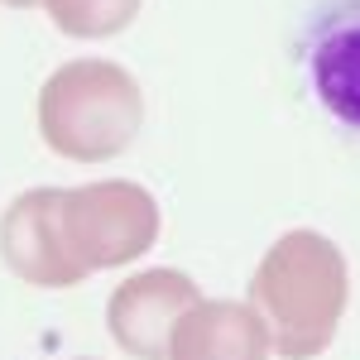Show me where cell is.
I'll return each mask as SVG.
<instances>
[{
	"mask_svg": "<svg viewBox=\"0 0 360 360\" xmlns=\"http://www.w3.org/2000/svg\"><path fill=\"white\" fill-rule=\"evenodd\" d=\"M250 303L264 312L283 360H317L351 303L346 255L322 231H283L250 278Z\"/></svg>",
	"mask_w": 360,
	"mask_h": 360,
	"instance_id": "cell-1",
	"label": "cell"
},
{
	"mask_svg": "<svg viewBox=\"0 0 360 360\" xmlns=\"http://www.w3.org/2000/svg\"><path fill=\"white\" fill-rule=\"evenodd\" d=\"M307 77L327 111L360 130V0H332L307 29Z\"/></svg>",
	"mask_w": 360,
	"mask_h": 360,
	"instance_id": "cell-5",
	"label": "cell"
},
{
	"mask_svg": "<svg viewBox=\"0 0 360 360\" xmlns=\"http://www.w3.org/2000/svg\"><path fill=\"white\" fill-rule=\"evenodd\" d=\"M53 231L68 269L82 283L96 269H120L159 240V202L130 178L53 188Z\"/></svg>",
	"mask_w": 360,
	"mask_h": 360,
	"instance_id": "cell-3",
	"label": "cell"
},
{
	"mask_svg": "<svg viewBox=\"0 0 360 360\" xmlns=\"http://www.w3.org/2000/svg\"><path fill=\"white\" fill-rule=\"evenodd\" d=\"M0 5H10V10H29V5H39V0H0Z\"/></svg>",
	"mask_w": 360,
	"mask_h": 360,
	"instance_id": "cell-9",
	"label": "cell"
},
{
	"mask_svg": "<svg viewBox=\"0 0 360 360\" xmlns=\"http://www.w3.org/2000/svg\"><path fill=\"white\" fill-rule=\"evenodd\" d=\"M68 39H115L139 15V0H39Z\"/></svg>",
	"mask_w": 360,
	"mask_h": 360,
	"instance_id": "cell-8",
	"label": "cell"
},
{
	"mask_svg": "<svg viewBox=\"0 0 360 360\" xmlns=\"http://www.w3.org/2000/svg\"><path fill=\"white\" fill-rule=\"evenodd\" d=\"M0 259L15 278L34 288H72L77 274L68 269L53 231V188L20 193L0 217Z\"/></svg>",
	"mask_w": 360,
	"mask_h": 360,
	"instance_id": "cell-6",
	"label": "cell"
},
{
	"mask_svg": "<svg viewBox=\"0 0 360 360\" xmlns=\"http://www.w3.org/2000/svg\"><path fill=\"white\" fill-rule=\"evenodd\" d=\"M144 125V91L111 58H72L39 86V135L72 164H106Z\"/></svg>",
	"mask_w": 360,
	"mask_h": 360,
	"instance_id": "cell-2",
	"label": "cell"
},
{
	"mask_svg": "<svg viewBox=\"0 0 360 360\" xmlns=\"http://www.w3.org/2000/svg\"><path fill=\"white\" fill-rule=\"evenodd\" d=\"M202 303L197 283L183 269H139L125 283H115L106 303V327L115 346L135 360H168L178 322Z\"/></svg>",
	"mask_w": 360,
	"mask_h": 360,
	"instance_id": "cell-4",
	"label": "cell"
},
{
	"mask_svg": "<svg viewBox=\"0 0 360 360\" xmlns=\"http://www.w3.org/2000/svg\"><path fill=\"white\" fill-rule=\"evenodd\" d=\"M274 356V332L264 322V312L255 303H197L178 332L168 360H269Z\"/></svg>",
	"mask_w": 360,
	"mask_h": 360,
	"instance_id": "cell-7",
	"label": "cell"
}]
</instances>
